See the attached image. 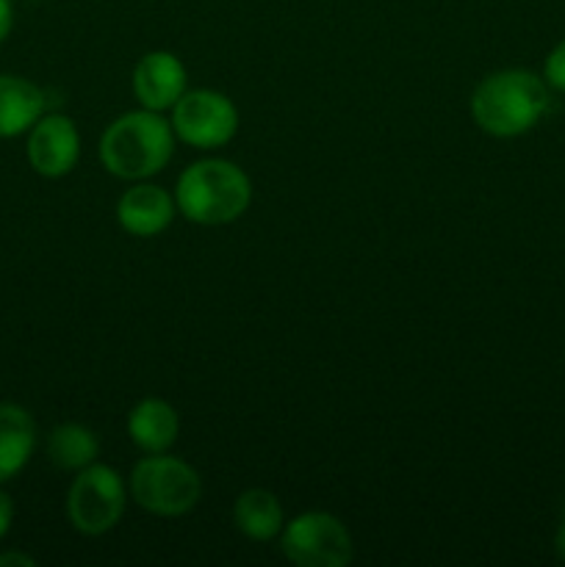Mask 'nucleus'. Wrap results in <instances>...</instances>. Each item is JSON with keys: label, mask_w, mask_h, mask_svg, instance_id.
<instances>
[{"label": "nucleus", "mask_w": 565, "mask_h": 567, "mask_svg": "<svg viewBox=\"0 0 565 567\" xmlns=\"http://www.w3.org/2000/svg\"><path fill=\"white\" fill-rule=\"evenodd\" d=\"M100 164L120 181H147L175 155V131L158 111H127L100 136Z\"/></svg>", "instance_id": "f257e3e1"}, {"label": "nucleus", "mask_w": 565, "mask_h": 567, "mask_svg": "<svg viewBox=\"0 0 565 567\" xmlns=\"http://www.w3.org/2000/svg\"><path fill=\"white\" fill-rule=\"evenodd\" d=\"M249 203H253V183L247 172L233 161H194L177 177V214H183L194 225H230L247 214Z\"/></svg>", "instance_id": "f03ea898"}, {"label": "nucleus", "mask_w": 565, "mask_h": 567, "mask_svg": "<svg viewBox=\"0 0 565 567\" xmlns=\"http://www.w3.org/2000/svg\"><path fill=\"white\" fill-rule=\"evenodd\" d=\"M548 83L526 70H502L476 83L471 94V120L496 138L532 131L548 111Z\"/></svg>", "instance_id": "7ed1b4c3"}, {"label": "nucleus", "mask_w": 565, "mask_h": 567, "mask_svg": "<svg viewBox=\"0 0 565 567\" xmlns=\"http://www.w3.org/2000/svg\"><path fill=\"white\" fill-rule=\"evenodd\" d=\"M203 496V480L181 457L166 452L147 454L131 471V498L150 515L181 518L192 513Z\"/></svg>", "instance_id": "20e7f679"}, {"label": "nucleus", "mask_w": 565, "mask_h": 567, "mask_svg": "<svg viewBox=\"0 0 565 567\" xmlns=\"http://www.w3.org/2000/svg\"><path fill=\"white\" fill-rule=\"evenodd\" d=\"M127 507V487L120 471L92 463L78 471L66 493V518L72 529L86 537H100L114 529Z\"/></svg>", "instance_id": "39448f33"}, {"label": "nucleus", "mask_w": 565, "mask_h": 567, "mask_svg": "<svg viewBox=\"0 0 565 567\" xmlns=\"http://www.w3.org/2000/svg\"><path fill=\"white\" fill-rule=\"evenodd\" d=\"M280 551L297 567H343L352 563V535L330 513H302L280 532Z\"/></svg>", "instance_id": "423d86ee"}, {"label": "nucleus", "mask_w": 565, "mask_h": 567, "mask_svg": "<svg viewBox=\"0 0 565 567\" xmlns=\"http://www.w3.org/2000/svg\"><path fill=\"white\" fill-rule=\"evenodd\" d=\"M172 131L188 147H225L238 133V109L216 89H194L172 105Z\"/></svg>", "instance_id": "0eeeda50"}, {"label": "nucleus", "mask_w": 565, "mask_h": 567, "mask_svg": "<svg viewBox=\"0 0 565 567\" xmlns=\"http://www.w3.org/2000/svg\"><path fill=\"white\" fill-rule=\"evenodd\" d=\"M25 155L37 175L50 177V181L66 177L81 158L78 125L64 114H42L37 125L28 131Z\"/></svg>", "instance_id": "6e6552de"}, {"label": "nucleus", "mask_w": 565, "mask_h": 567, "mask_svg": "<svg viewBox=\"0 0 565 567\" xmlns=\"http://www.w3.org/2000/svg\"><path fill=\"white\" fill-rule=\"evenodd\" d=\"M186 66L170 50L144 53L133 66V94L150 111H170L186 94Z\"/></svg>", "instance_id": "1a4fd4ad"}, {"label": "nucleus", "mask_w": 565, "mask_h": 567, "mask_svg": "<svg viewBox=\"0 0 565 567\" xmlns=\"http://www.w3.org/2000/svg\"><path fill=\"white\" fill-rule=\"evenodd\" d=\"M177 214L175 197L155 183L136 181L116 199V221L127 236L153 238L172 225Z\"/></svg>", "instance_id": "9d476101"}, {"label": "nucleus", "mask_w": 565, "mask_h": 567, "mask_svg": "<svg viewBox=\"0 0 565 567\" xmlns=\"http://www.w3.org/2000/svg\"><path fill=\"white\" fill-rule=\"evenodd\" d=\"M181 432L177 410L164 399H142L127 415V435L144 454L170 452Z\"/></svg>", "instance_id": "9b49d317"}, {"label": "nucleus", "mask_w": 565, "mask_h": 567, "mask_svg": "<svg viewBox=\"0 0 565 567\" xmlns=\"http://www.w3.org/2000/svg\"><path fill=\"white\" fill-rule=\"evenodd\" d=\"M37 449V424L14 402H0V485L14 480Z\"/></svg>", "instance_id": "f8f14e48"}, {"label": "nucleus", "mask_w": 565, "mask_h": 567, "mask_svg": "<svg viewBox=\"0 0 565 567\" xmlns=\"http://www.w3.org/2000/svg\"><path fill=\"white\" fill-rule=\"evenodd\" d=\"M44 114V92L20 75H0V138L31 131Z\"/></svg>", "instance_id": "ddd939ff"}, {"label": "nucleus", "mask_w": 565, "mask_h": 567, "mask_svg": "<svg viewBox=\"0 0 565 567\" xmlns=\"http://www.w3.org/2000/svg\"><path fill=\"white\" fill-rule=\"evenodd\" d=\"M233 524L244 537L255 543L275 540L282 532L286 520H282V504L275 493L264 491V487H253L244 491L233 504Z\"/></svg>", "instance_id": "4468645a"}, {"label": "nucleus", "mask_w": 565, "mask_h": 567, "mask_svg": "<svg viewBox=\"0 0 565 567\" xmlns=\"http://www.w3.org/2000/svg\"><path fill=\"white\" fill-rule=\"evenodd\" d=\"M100 454L97 435L83 424H59L48 435V457L61 471H81Z\"/></svg>", "instance_id": "2eb2a0df"}, {"label": "nucleus", "mask_w": 565, "mask_h": 567, "mask_svg": "<svg viewBox=\"0 0 565 567\" xmlns=\"http://www.w3.org/2000/svg\"><path fill=\"white\" fill-rule=\"evenodd\" d=\"M543 81L548 83L557 92H565V39L546 55V64H543Z\"/></svg>", "instance_id": "dca6fc26"}, {"label": "nucleus", "mask_w": 565, "mask_h": 567, "mask_svg": "<svg viewBox=\"0 0 565 567\" xmlns=\"http://www.w3.org/2000/svg\"><path fill=\"white\" fill-rule=\"evenodd\" d=\"M11 524H14V502H11L9 493L0 487V540L9 535Z\"/></svg>", "instance_id": "f3484780"}, {"label": "nucleus", "mask_w": 565, "mask_h": 567, "mask_svg": "<svg viewBox=\"0 0 565 567\" xmlns=\"http://www.w3.org/2000/svg\"><path fill=\"white\" fill-rule=\"evenodd\" d=\"M11 25H14V6L11 0H0V44L9 39Z\"/></svg>", "instance_id": "a211bd4d"}, {"label": "nucleus", "mask_w": 565, "mask_h": 567, "mask_svg": "<svg viewBox=\"0 0 565 567\" xmlns=\"http://www.w3.org/2000/svg\"><path fill=\"white\" fill-rule=\"evenodd\" d=\"M33 565H37V559L28 557V554L22 551L0 554V567H33Z\"/></svg>", "instance_id": "6ab92c4d"}, {"label": "nucleus", "mask_w": 565, "mask_h": 567, "mask_svg": "<svg viewBox=\"0 0 565 567\" xmlns=\"http://www.w3.org/2000/svg\"><path fill=\"white\" fill-rule=\"evenodd\" d=\"M554 551H557V557L565 563V524L559 526L557 535H554Z\"/></svg>", "instance_id": "aec40b11"}]
</instances>
